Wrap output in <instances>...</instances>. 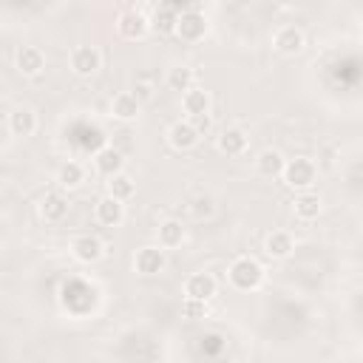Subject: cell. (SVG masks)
Instances as JSON below:
<instances>
[{
    "instance_id": "cell-1",
    "label": "cell",
    "mask_w": 363,
    "mask_h": 363,
    "mask_svg": "<svg viewBox=\"0 0 363 363\" xmlns=\"http://www.w3.org/2000/svg\"><path fill=\"white\" fill-rule=\"evenodd\" d=\"M227 281H230V286H235V289H241V292H252V289H258V286L264 284V267H261L255 258L241 255V258H235V261L230 264Z\"/></svg>"
},
{
    "instance_id": "cell-2",
    "label": "cell",
    "mask_w": 363,
    "mask_h": 363,
    "mask_svg": "<svg viewBox=\"0 0 363 363\" xmlns=\"http://www.w3.org/2000/svg\"><path fill=\"white\" fill-rule=\"evenodd\" d=\"M281 179H284L286 187L303 193V190H309V187L315 184V179H318V164H315L312 159H306V156H295V159L286 162Z\"/></svg>"
},
{
    "instance_id": "cell-3",
    "label": "cell",
    "mask_w": 363,
    "mask_h": 363,
    "mask_svg": "<svg viewBox=\"0 0 363 363\" xmlns=\"http://www.w3.org/2000/svg\"><path fill=\"white\" fill-rule=\"evenodd\" d=\"M207 34V17L201 11L199 3H190L182 14H179V26H176V37L184 43H199Z\"/></svg>"
},
{
    "instance_id": "cell-4",
    "label": "cell",
    "mask_w": 363,
    "mask_h": 363,
    "mask_svg": "<svg viewBox=\"0 0 363 363\" xmlns=\"http://www.w3.org/2000/svg\"><path fill=\"white\" fill-rule=\"evenodd\" d=\"M116 31L125 40H142L150 31V14H145L142 9H125L116 17Z\"/></svg>"
},
{
    "instance_id": "cell-5",
    "label": "cell",
    "mask_w": 363,
    "mask_h": 363,
    "mask_svg": "<svg viewBox=\"0 0 363 363\" xmlns=\"http://www.w3.org/2000/svg\"><path fill=\"white\" fill-rule=\"evenodd\" d=\"M102 68V54L96 45H77L71 51V71L77 77H94Z\"/></svg>"
},
{
    "instance_id": "cell-6",
    "label": "cell",
    "mask_w": 363,
    "mask_h": 363,
    "mask_svg": "<svg viewBox=\"0 0 363 363\" xmlns=\"http://www.w3.org/2000/svg\"><path fill=\"white\" fill-rule=\"evenodd\" d=\"M303 45H306V40H303V31H301L298 26H281V28L272 34V48H275L278 54H284V57L301 54Z\"/></svg>"
},
{
    "instance_id": "cell-7",
    "label": "cell",
    "mask_w": 363,
    "mask_h": 363,
    "mask_svg": "<svg viewBox=\"0 0 363 363\" xmlns=\"http://www.w3.org/2000/svg\"><path fill=\"white\" fill-rule=\"evenodd\" d=\"M199 139H201V133L196 130V125L190 119H179L167 128V145L173 150H193L199 145Z\"/></svg>"
},
{
    "instance_id": "cell-8",
    "label": "cell",
    "mask_w": 363,
    "mask_h": 363,
    "mask_svg": "<svg viewBox=\"0 0 363 363\" xmlns=\"http://www.w3.org/2000/svg\"><path fill=\"white\" fill-rule=\"evenodd\" d=\"M184 9H187V6H173V3L156 6L153 14H150V31H156V34H176L179 14H182Z\"/></svg>"
},
{
    "instance_id": "cell-9",
    "label": "cell",
    "mask_w": 363,
    "mask_h": 363,
    "mask_svg": "<svg viewBox=\"0 0 363 363\" xmlns=\"http://www.w3.org/2000/svg\"><path fill=\"white\" fill-rule=\"evenodd\" d=\"M167 264V255L162 247H139L133 255V267L139 275H159Z\"/></svg>"
},
{
    "instance_id": "cell-10",
    "label": "cell",
    "mask_w": 363,
    "mask_h": 363,
    "mask_svg": "<svg viewBox=\"0 0 363 363\" xmlns=\"http://www.w3.org/2000/svg\"><path fill=\"white\" fill-rule=\"evenodd\" d=\"M218 289V281L210 275V272H193L184 278V298H193V301H210Z\"/></svg>"
},
{
    "instance_id": "cell-11",
    "label": "cell",
    "mask_w": 363,
    "mask_h": 363,
    "mask_svg": "<svg viewBox=\"0 0 363 363\" xmlns=\"http://www.w3.org/2000/svg\"><path fill=\"white\" fill-rule=\"evenodd\" d=\"M71 255L79 261V264H96L102 255H105V244L96 238V235H77L71 241Z\"/></svg>"
},
{
    "instance_id": "cell-12",
    "label": "cell",
    "mask_w": 363,
    "mask_h": 363,
    "mask_svg": "<svg viewBox=\"0 0 363 363\" xmlns=\"http://www.w3.org/2000/svg\"><path fill=\"white\" fill-rule=\"evenodd\" d=\"M94 216H96V221H99L102 227H119L122 218H125V201H119V199H113V196L105 193V196L96 201Z\"/></svg>"
},
{
    "instance_id": "cell-13",
    "label": "cell",
    "mask_w": 363,
    "mask_h": 363,
    "mask_svg": "<svg viewBox=\"0 0 363 363\" xmlns=\"http://www.w3.org/2000/svg\"><path fill=\"white\" fill-rule=\"evenodd\" d=\"M14 62H17V71L23 77H40L45 68V54L37 45H23L14 57Z\"/></svg>"
},
{
    "instance_id": "cell-14",
    "label": "cell",
    "mask_w": 363,
    "mask_h": 363,
    "mask_svg": "<svg viewBox=\"0 0 363 363\" xmlns=\"http://www.w3.org/2000/svg\"><path fill=\"white\" fill-rule=\"evenodd\" d=\"M292 250H295L292 233H286V230H272V233H267V238H264V252H267L269 258L284 261V258L292 255Z\"/></svg>"
},
{
    "instance_id": "cell-15",
    "label": "cell",
    "mask_w": 363,
    "mask_h": 363,
    "mask_svg": "<svg viewBox=\"0 0 363 363\" xmlns=\"http://www.w3.org/2000/svg\"><path fill=\"white\" fill-rule=\"evenodd\" d=\"M94 164H96V170H99L102 176H108V179H113L116 173H125V170H122V167H125V156H122L113 145L99 147V150L94 153Z\"/></svg>"
},
{
    "instance_id": "cell-16",
    "label": "cell",
    "mask_w": 363,
    "mask_h": 363,
    "mask_svg": "<svg viewBox=\"0 0 363 363\" xmlns=\"http://www.w3.org/2000/svg\"><path fill=\"white\" fill-rule=\"evenodd\" d=\"M182 108L187 113V119H199L210 113V94L199 85H193L187 94H182Z\"/></svg>"
},
{
    "instance_id": "cell-17",
    "label": "cell",
    "mask_w": 363,
    "mask_h": 363,
    "mask_svg": "<svg viewBox=\"0 0 363 363\" xmlns=\"http://www.w3.org/2000/svg\"><path fill=\"white\" fill-rule=\"evenodd\" d=\"M320 210H323V201H320V196L312 193V190H303V193H298V196L292 199V213H295L301 221H315V218L320 216Z\"/></svg>"
},
{
    "instance_id": "cell-18",
    "label": "cell",
    "mask_w": 363,
    "mask_h": 363,
    "mask_svg": "<svg viewBox=\"0 0 363 363\" xmlns=\"http://www.w3.org/2000/svg\"><path fill=\"white\" fill-rule=\"evenodd\" d=\"M247 145H250V136L241 128H227L218 136V150L224 156H244L247 153Z\"/></svg>"
},
{
    "instance_id": "cell-19",
    "label": "cell",
    "mask_w": 363,
    "mask_h": 363,
    "mask_svg": "<svg viewBox=\"0 0 363 363\" xmlns=\"http://www.w3.org/2000/svg\"><path fill=\"white\" fill-rule=\"evenodd\" d=\"M286 167V159L275 150V147H264L258 156H255V173L264 176V179H272V176H281Z\"/></svg>"
},
{
    "instance_id": "cell-20",
    "label": "cell",
    "mask_w": 363,
    "mask_h": 363,
    "mask_svg": "<svg viewBox=\"0 0 363 363\" xmlns=\"http://www.w3.org/2000/svg\"><path fill=\"white\" fill-rule=\"evenodd\" d=\"M139 111H142V102L136 99L133 91H122V94H116V96L111 99V113H113L116 119H122V122L136 119Z\"/></svg>"
},
{
    "instance_id": "cell-21",
    "label": "cell",
    "mask_w": 363,
    "mask_h": 363,
    "mask_svg": "<svg viewBox=\"0 0 363 363\" xmlns=\"http://www.w3.org/2000/svg\"><path fill=\"white\" fill-rule=\"evenodd\" d=\"M156 235H159V247L162 250H176V247L184 244V224L179 218H164L159 224Z\"/></svg>"
},
{
    "instance_id": "cell-22",
    "label": "cell",
    "mask_w": 363,
    "mask_h": 363,
    "mask_svg": "<svg viewBox=\"0 0 363 363\" xmlns=\"http://www.w3.org/2000/svg\"><path fill=\"white\" fill-rule=\"evenodd\" d=\"M40 216L45 221H62L68 216V199L62 193H45L40 199Z\"/></svg>"
},
{
    "instance_id": "cell-23",
    "label": "cell",
    "mask_w": 363,
    "mask_h": 363,
    "mask_svg": "<svg viewBox=\"0 0 363 363\" xmlns=\"http://www.w3.org/2000/svg\"><path fill=\"white\" fill-rule=\"evenodd\" d=\"M9 130L14 136H31L37 130V116L31 108H14L9 113Z\"/></svg>"
},
{
    "instance_id": "cell-24",
    "label": "cell",
    "mask_w": 363,
    "mask_h": 363,
    "mask_svg": "<svg viewBox=\"0 0 363 363\" xmlns=\"http://www.w3.org/2000/svg\"><path fill=\"white\" fill-rule=\"evenodd\" d=\"M82 182H85V167H82L79 162L68 159V162L60 164V170H57V184H60L62 190H74V187H79Z\"/></svg>"
},
{
    "instance_id": "cell-25",
    "label": "cell",
    "mask_w": 363,
    "mask_h": 363,
    "mask_svg": "<svg viewBox=\"0 0 363 363\" xmlns=\"http://www.w3.org/2000/svg\"><path fill=\"white\" fill-rule=\"evenodd\" d=\"M193 79H196V74H193L190 65H173V68L167 71V77H164L167 88H170V91H179V94H187V91L193 88Z\"/></svg>"
},
{
    "instance_id": "cell-26",
    "label": "cell",
    "mask_w": 363,
    "mask_h": 363,
    "mask_svg": "<svg viewBox=\"0 0 363 363\" xmlns=\"http://www.w3.org/2000/svg\"><path fill=\"white\" fill-rule=\"evenodd\" d=\"M133 193H136V182L128 173H116L113 179H108V196H113L119 201H128Z\"/></svg>"
},
{
    "instance_id": "cell-27",
    "label": "cell",
    "mask_w": 363,
    "mask_h": 363,
    "mask_svg": "<svg viewBox=\"0 0 363 363\" xmlns=\"http://www.w3.org/2000/svg\"><path fill=\"white\" fill-rule=\"evenodd\" d=\"M216 213V199L213 196H196L190 201V216L193 218H210Z\"/></svg>"
},
{
    "instance_id": "cell-28",
    "label": "cell",
    "mask_w": 363,
    "mask_h": 363,
    "mask_svg": "<svg viewBox=\"0 0 363 363\" xmlns=\"http://www.w3.org/2000/svg\"><path fill=\"white\" fill-rule=\"evenodd\" d=\"M182 315H184V318H190V320H199V318H204V315H207V303H204V301L184 298V303H182Z\"/></svg>"
},
{
    "instance_id": "cell-29",
    "label": "cell",
    "mask_w": 363,
    "mask_h": 363,
    "mask_svg": "<svg viewBox=\"0 0 363 363\" xmlns=\"http://www.w3.org/2000/svg\"><path fill=\"white\" fill-rule=\"evenodd\" d=\"M133 94H136V99H139V102H142V99H150V96H153L150 85H142V82H139V85L133 88Z\"/></svg>"
},
{
    "instance_id": "cell-30",
    "label": "cell",
    "mask_w": 363,
    "mask_h": 363,
    "mask_svg": "<svg viewBox=\"0 0 363 363\" xmlns=\"http://www.w3.org/2000/svg\"><path fill=\"white\" fill-rule=\"evenodd\" d=\"M190 122H193V125H196V130L201 133V130H207V128H210V113H207V116H199V119H190Z\"/></svg>"
},
{
    "instance_id": "cell-31",
    "label": "cell",
    "mask_w": 363,
    "mask_h": 363,
    "mask_svg": "<svg viewBox=\"0 0 363 363\" xmlns=\"http://www.w3.org/2000/svg\"><path fill=\"white\" fill-rule=\"evenodd\" d=\"M360 26H363V17H360Z\"/></svg>"
}]
</instances>
